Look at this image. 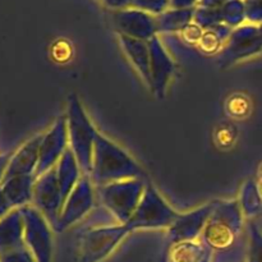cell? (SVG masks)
<instances>
[{
  "label": "cell",
  "mask_w": 262,
  "mask_h": 262,
  "mask_svg": "<svg viewBox=\"0 0 262 262\" xmlns=\"http://www.w3.org/2000/svg\"><path fill=\"white\" fill-rule=\"evenodd\" d=\"M147 42L148 49H150V86L148 89L158 99H164L171 78L176 73V64L159 36H155Z\"/></svg>",
  "instance_id": "obj_12"
},
{
  "label": "cell",
  "mask_w": 262,
  "mask_h": 262,
  "mask_svg": "<svg viewBox=\"0 0 262 262\" xmlns=\"http://www.w3.org/2000/svg\"><path fill=\"white\" fill-rule=\"evenodd\" d=\"M95 201H96V193H95L94 183L89 176H82L67 199L54 230L58 233L64 232L81 222L92 211Z\"/></svg>",
  "instance_id": "obj_9"
},
{
  "label": "cell",
  "mask_w": 262,
  "mask_h": 262,
  "mask_svg": "<svg viewBox=\"0 0 262 262\" xmlns=\"http://www.w3.org/2000/svg\"><path fill=\"white\" fill-rule=\"evenodd\" d=\"M233 28L228 27L225 25L215 26V27L206 28L202 31L201 38L199 41V49L206 55L212 54H219L222 49L224 48L225 42L229 38Z\"/></svg>",
  "instance_id": "obj_23"
},
{
  "label": "cell",
  "mask_w": 262,
  "mask_h": 262,
  "mask_svg": "<svg viewBox=\"0 0 262 262\" xmlns=\"http://www.w3.org/2000/svg\"><path fill=\"white\" fill-rule=\"evenodd\" d=\"M230 0H201L197 7H205V8H222L223 5L227 4Z\"/></svg>",
  "instance_id": "obj_34"
},
{
  "label": "cell",
  "mask_w": 262,
  "mask_h": 262,
  "mask_svg": "<svg viewBox=\"0 0 262 262\" xmlns=\"http://www.w3.org/2000/svg\"><path fill=\"white\" fill-rule=\"evenodd\" d=\"M201 0H170L173 9H194Z\"/></svg>",
  "instance_id": "obj_30"
},
{
  "label": "cell",
  "mask_w": 262,
  "mask_h": 262,
  "mask_svg": "<svg viewBox=\"0 0 262 262\" xmlns=\"http://www.w3.org/2000/svg\"><path fill=\"white\" fill-rule=\"evenodd\" d=\"M247 262H262V229L255 220H247Z\"/></svg>",
  "instance_id": "obj_25"
},
{
  "label": "cell",
  "mask_w": 262,
  "mask_h": 262,
  "mask_svg": "<svg viewBox=\"0 0 262 262\" xmlns=\"http://www.w3.org/2000/svg\"><path fill=\"white\" fill-rule=\"evenodd\" d=\"M258 30H260V33H261V37H262V25L258 26Z\"/></svg>",
  "instance_id": "obj_35"
},
{
  "label": "cell",
  "mask_w": 262,
  "mask_h": 262,
  "mask_svg": "<svg viewBox=\"0 0 262 262\" xmlns=\"http://www.w3.org/2000/svg\"><path fill=\"white\" fill-rule=\"evenodd\" d=\"M129 8L142 10L151 15H159L170 8V0H130Z\"/></svg>",
  "instance_id": "obj_27"
},
{
  "label": "cell",
  "mask_w": 262,
  "mask_h": 262,
  "mask_svg": "<svg viewBox=\"0 0 262 262\" xmlns=\"http://www.w3.org/2000/svg\"><path fill=\"white\" fill-rule=\"evenodd\" d=\"M223 23L230 28H237L246 23L245 0H230L220 8Z\"/></svg>",
  "instance_id": "obj_24"
},
{
  "label": "cell",
  "mask_w": 262,
  "mask_h": 262,
  "mask_svg": "<svg viewBox=\"0 0 262 262\" xmlns=\"http://www.w3.org/2000/svg\"><path fill=\"white\" fill-rule=\"evenodd\" d=\"M146 183V179L115 182L99 187L97 194L113 219L118 224H127L142 199Z\"/></svg>",
  "instance_id": "obj_5"
},
{
  "label": "cell",
  "mask_w": 262,
  "mask_h": 262,
  "mask_svg": "<svg viewBox=\"0 0 262 262\" xmlns=\"http://www.w3.org/2000/svg\"><path fill=\"white\" fill-rule=\"evenodd\" d=\"M193 22L197 26L206 30V28L215 27V26L224 25L222 18V12L220 8H205V7H196L193 15Z\"/></svg>",
  "instance_id": "obj_26"
},
{
  "label": "cell",
  "mask_w": 262,
  "mask_h": 262,
  "mask_svg": "<svg viewBox=\"0 0 262 262\" xmlns=\"http://www.w3.org/2000/svg\"><path fill=\"white\" fill-rule=\"evenodd\" d=\"M261 53L262 37L258 26L245 23L232 31L224 48L217 54V63L220 68L225 69Z\"/></svg>",
  "instance_id": "obj_8"
},
{
  "label": "cell",
  "mask_w": 262,
  "mask_h": 262,
  "mask_svg": "<svg viewBox=\"0 0 262 262\" xmlns=\"http://www.w3.org/2000/svg\"><path fill=\"white\" fill-rule=\"evenodd\" d=\"M0 262H36L33 256L26 247L19 250L12 251V252L0 255Z\"/></svg>",
  "instance_id": "obj_29"
},
{
  "label": "cell",
  "mask_w": 262,
  "mask_h": 262,
  "mask_svg": "<svg viewBox=\"0 0 262 262\" xmlns=\"http://www.w3.org/2000/svg\"><path fill=\"white\" fill-rule=\"evenodd\" d=\"M178 215V212L171 209L170 205L159 193L155 186L147 181L137 209L124 225L130 233L136 230L168 229L176 222Z\"/></svg>",
  "instance_id": "obj_4"
},
{
  "label": "cell",
  "mask_w": 262,
  "mask_h": 262,
  "mask_svg": "<svg viewBox=\"0 0 262 262\" xmlns=\"http://www.w3.org/2000/svg\"><path fill=\"white\" fill-rule=\"evenodd\" d=\"M166 262H211V252L201 239L170 245Z\"/></svg>",
  "instance_id": "obj_21"
},
{
  "label": "cell",
  "mask_w": 262,
  "mask_h": 262,
  "mask_svg": "<svg viewBox=\"0 0 262 262\" xmlns=\"http://www.w3.org/2000/svg\"><path fill=\"white\" fill-rule=\"evenodd\" d=\"M25 224V246L36 262H51L54 253L53 227L37 209L28 205L20 209Z\"/></svg>",
  "instance_id": "obj_7"
},
{
  "label": "cell",
  "mask_w": 262,
  "mask_h": 262,
  "mask_svg": "<svg viewBox=\"0 0 262 262\" xmlns=\"http://www.w3.org/2000/svg\"><path fill=\"white\" fill-rule=\"evenodd\" d=\"M105 7L110 8L113 10H122L125 8H129L130 0H100Z\"/></svg>",
  "instance_id": "obj_31"
},
{
  "label": "cell",
  "mask_w": 262,
  "mask_h": 262,
  "mask_svg": "<svg viewBox=\"0 0 262 262\" xmlns=\"http://www.w3.org/2000/svg\"><path fill=\"white\" fill-rule=\"evenodd\" d=\"M119 36V42L123 51L127 55L136 71L138 72L142 81L150 86V49L147 41L137 40V38Z\"/></svg>",
  "instance_id": "obj_18"
},
{
  "label": "cell",
  "mask_w": 262,
  "mask_h": 262,
  "mask_svg": "<svg viewBox=\"0 0 262 262\" xmlns=\"http://www.w3.org/2000/svg\"><path fill=\"white\" fill-rule=\"evenodd\" d=\"M113 23L118 35L150 41L158 35L155 15H151L135 8H125L115 10L113 14Z\"/></svg>",
  "instance_id": "obj_14"
},
{
  "label": "cell",
  "mask_w": 262,
  "mask_h": 262,
  "mask_svg": "<svg viewBox=\"0 0 262 262\" xmlns=\"http://www.w3.org/2000/svg\"><path fill=\"white\" fill-rule=\"evenodd\" d=\"M69 148L68 127L66 115H60L50 129L43 133L40 145V158L36 168V178L50 169L55 168L66 151Z\"/></svg>",
  "instance_id": "obj_11"
},
{
  "label": "cell",
  "mask_w": 262,
  "mask_h": 262,
  "mask_svg": "<svg viewBox=\"0 0 262 262\" xmlns=\"http://www.w3.org/2000/svg\"><path fill=\"white\" fill-rule=\"evenodd\" d=\"M12 210L13 209H12V206H10L9 202H8L7 197L4 196L3 191L0 189V220H2L3 217L7 216V215L9 214Z\"/></svg>",
  "instance_id": "obj_32"
},
{
  "label": "cell",
  "mask_w": 262,
  "mask_h": 262,
  "mask_svg": "<svg viewBox=\"0 0 262 262\" xmlns=\"http://www.w3.org/2000/svg\"><path fill=\"white\" fill-rule=\"evenodd\" d=\"M66 118L67 127H68L69 148L76 156L82 174L90 177L95 140L99 132L76 95H71L68 97Z\"/></svg>",
  "instance_id": "obj_3"
},
{
  "label": "cell",
  "mask_w": 262,
  "mask_h": 262,
  "mask_svg": "<svg viewBox=\"0 0 262 262\" xmlns=\"http://www.w3.org/2000/svg\"><path fill=\"white\" fill-rule=\"evenodd\" d=\"M25 224L20 209H14L0 220V255L26 247Z\"/></svg>",
  "instance_id": "obj_16"
},
{
  "label": "cell",
  "mask_w": 262,
  "mask_h": 262,
  "mask_svg": "<svg viewBox=\"0 0 262 262\" xmlns=\"http://www.w3.org/2000/svg\"><path fill=\"white\" fill-rule=\"evenodd\" d=\"M239 206L247 220H257L262 215V194L257 181L248 179L241 189Z\"/></svg>",
  "instance_id": "obj_22"
},
{
  "label": "cell",
  "mask_w": 262,
  "mask_h": 262,
  "mask_svg": "<svg viewBox=\"0 0 262 262\" xmlns=\"http://www.w3.org/2000/svg\"><path fill=\"white\" fill-rule=\"evenodd\" d=\"M36 176H17L9 179H5L0 184V189L12 209H22L32 204L33 187H35Z\"/></svg>",
  "instance_id": "obj_17"
},
{
  "label": "cell",
  "mask_w": 262,
  "mask_h": 262,
  "mask_svg": "<svg viewBox=\"0 0 262 262\" xmlns=\"http://www.w3.org/2000/svg\"><path fill=\"white\" fill-rule=\"evenodd\" d=\"M194 9L169 8L161 14L155 15L158 35H173V33L183 32L193 22Z\"/></svg>",
  "instance_id": "obj_20"
},
{
  "label": "cell",
  "mask_w": 262,
  "mask_h": 262,
  "mask_svg": "<svg viewBox=\"0 0 262 262\" xmlns=\"http://www.w3.org/2000/svg\"><path fill=\"white\" fill-rule=\"evenodd\" d=\"M216 201L200 206L186 214H179L176 222L166 229L170 245L199 241L215 209Z\"/></svg>",
  "instance_id": "obj_13"
},
{
  "label": "cell",
  "mask_w": 262,
  "mask_h": 262,
  "mask_svg": "<svg viewBox=\"0 0 262 262\" xmlns=\"http://www.w3.org/2000/svg\"><path fill=\"white\" fill-rule=\"evenodd\" d=\"M90 178L99 188L115 182L146 179V173L127 151L99 132L95 140Z\"/></svg>",
  "instance_id": "obj_2"
},
{
  "label": "cell",
  "mask_w": 262,
  "mask_h": 262,
  "mask_svg": "<svg viewBox=\"0 0 262 262\" xmlns=\"http://www.w3.org/2000/svg\"><path fill=\"white\" fill-rule=\"evenodd\" d=\"M56 177H58L59 186H60L61 196H63V201L66 204L67 199L73 191L76 184L78 183L79 179L82 178V170L78 165L76 156L72 152L71 148L66 151L63 158L59 160V163L55 166Z\"/></svg>",
  "instance_id": "obj_19"
},
{
  "label": "cell",
  "mask_w": 262,
  "mask_h": 262,
  "mask_svg": "<svg viewBox=\"0 0 262 262\" xmlns=\"http://www.w3.org/2000/svg\"><path fill=\"white\" fill-rule=\"evenodd\" d=\"M10 158H12V154H3V155H0V184H2L3 179H4L5 171H7L8 165H9Z\"/></svg>",
  "instance_id": "obj_33"
},
{
  "label": "cell",
  "mask_w": 262,
  "mask_h": 262,
  "mask_svg": "<svg viewBox=\"0 0 262 262\" xmlns=\"http://www.w3.org/2000/svg\"><path fill=\"white\" fill-rule=\"evenodd\" d=\"M31 205L45 216L54 229L64 206L55 168L36 178Z\"/></svg>",
  "instance_id": "obj_10"
},
{
  "label": "cell",
  "mask_w": 262,
  "mask_h": 262,
  "mask_svg": "<svg viewBox=\"0 0 262 262\" xmlns=\"http://www.w3.org/2000/svg\"><path fill=\"white\" fill-rule=\"evenodd\" d=\"M200 239L211 252V262H247V219L238 200L216 201Z\"/></svg>",
  "instance_id": "obj_1"
},
{
  "label": "cell",
  "mask_w": 262,
  "mask_h": 262,
  "mask_svg": "<svg viewBox=\"0 0 262 262\" xmlns=\"http://www.w3.org/2000/svg\"><path fill=\"white\" fill-rule=\"evenodd\" d=\"M246 22L251 25H262V0H245Z\"/></svg>",
  "instance_id": "obj_28"
},
{
  "label": "cell",
  "mask_w": 262,
  "mask_h": 262,
  "mask_svg": "<svg viewBox=\"0 0 262 262\" xmlns=\"http://www.w3.org/2000/svg\"><path fill=\"white\" fill-rule=\"evenodd\" d=\"M43 133L33 136L25 145L20 146L14 154H12L9 165L3 181L17 176H31L35 174L40 158V145Z\"/></svg>",
  "instance_id": "obj_15"
},
{
  "label": "cell",
  "mask_w": 262,
  "mask_h": 262,
  "mask_svg": "<svg viewBox=\"0 0 262 262\" xmlns=\"http://www.w3.org/2000/svg\"><path fill=\"white\" fill-rule=\"evenodd\" d=\"M124 224L99 225L87 230L81 238L79 262H102L129 234Z\"/></svg>",
  "instance_id": "obj_6"
}]
</instances>
